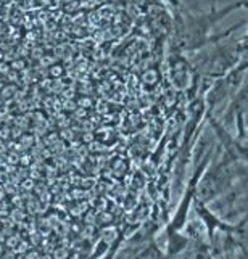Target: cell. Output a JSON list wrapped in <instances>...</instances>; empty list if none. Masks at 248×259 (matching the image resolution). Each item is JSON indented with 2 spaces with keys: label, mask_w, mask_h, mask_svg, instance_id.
Listing matches in <instances>:
<instances>
[{
  "label": "cell",
  "mask_w": 248,
  "mask_h": 259,
  "mask_svg": "<svg viewBox=\"0 0 248 259\" xmlns=\"http://www.w3.org/2000/svg\"><path fill=\"white\" fill-rule=\"evenodd\" d=\"M242 8H248V0H234V2L221 8L213 5L208 12L185 10L179 13V20H177L176 26V47L181 52H197L208 47L211 42L229 37L234 31L243 26L245 21L234 24L232 28H229L219 35H213L211 31L221 20H224L226 16L234 13L235 10H242Z\"/></svg>",
  "instance_id": "1"
},
{
  "label": "cell",
  "mask_w": 248,
  "mask_h": 259,
  "mask_svg": "<svg viewBox=\"0 0 248 259\" xmlns=\"http://www.w3.org/2000/svg\"><path fill=\"white\" fill-rule=\"evenodd\" d=\"M224 118L226 121H234L237 137H240L243 129L248 126V69L240 85L237 87V91L227 103Z\"/></svg>",
  "instance_id": "2"
},
{
  "label": "cell",
  "mask_w": 248,
  "mask_h": 259,
  "mask_svg": "<svg viewBox=\"0 0 248 259\" xmlns=\"http://www.w3.org/2000/svg\"><path fill=\"white\" fill-rule=\"evenodd\" d=\"M192 209L198 216L203 227H205V234L210 240H215L218 232H221V234H235V232H238L237 226H232L230 222L219 218L218 214L210 208V204L201 203L197 198L193 200Z\"/></svg>",
  "instance_id": "3"
},
{
  "label": "cell",
  "mask_w": 248,
  "mask_h": 259,
  "mask_svg": "<svg viewBox=\"0 0 248 259\" xmlns=\"http://www.w3.org/2000/svg\"><path fill=\"white\" fill-rule=\"evenodd\" d=\"M229 144H230V147H232V150L237 153V156L240 158L243 163L248 164V147H245L240 140L232 137V136H229Z\"/></svg>",
  "instance_id": "4"
},
{
  "label": "cell",
  "mask_w": 248,
  "mask_h": 259,
  "mask_svg": "<svg viewBox=\"0 0 248 259\" xmlns=\"http://www.w3.org/2000/svg\"><path fill=\"white\" fill-rule=\"evenodd\" d=\"M246 23V31L243 32V35L238 39V52H240L242 61L248 60V21Z\"/></svg>",
  "instance_id": "5"
},
{
  "label": "cell",
  "mask_w": 248,
  "mask_h": 259,
  "mask_svg": "<svg viewBox=\"0 0 248 259\" xmlns=\"http://www.w3.org/2000/svg\"><path fill=\"white\" fill-rule=\"evenodd\" d=\"M235 139H238L245 147H248V126L243 129V132L240 134V137H235Z\"/></svg>",
  "instance_id": "6"
},
{
  "label": "cell",
  "mask_w": 248,
  "mask_h": 259,
  "mask_svg": "<svg viewBox=\"0 0 248 259\" xmlns=\"http://www.w3.org/2000/svg\"><path fill=\"white\" fill-rule=\"evenodd\" d=\"M242 249H243V254H245V259H248V242H246V243H243Z\"/></svg>",
  "instance_id": "7"
},
{
  "label": "cell",
  "mask_w": 248,
  "mask_h": 259,
  "mask_svg": "<svg viewBox=\"0 0 248 259\" xmlns=\"http://www.w3.org/2000/svg\"><path fill=\"white\" fill-rule=\"evenodd\" d=\"M179 2H181V4H187V5H189V4H193V2H198V0H179Z\"/></svg>",
  "instance_id": "8"
}]
</instances>
